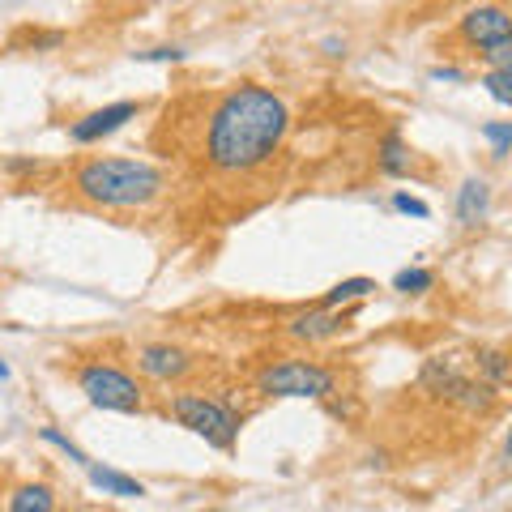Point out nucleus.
Here are the masks:
<instances>
[{
    "instance_id": "nucleus-1",
    "label": "nucleus",
    "mask_w": 512,
    "mask_h": 512,
    "mask_svg": "<svg viewBox=\"0 0 512 512\" xmlns=\"http://www.w3.org/2000/svg\"><path fill=\"white\" fill-rule=\"evenodd\" d=\"M286 128L291 107L282 94L265 86H235L222 94L205 128V163L222 175H248L278 154Z\"/></svg>"
},
{
    "instance_id": "nucleus-2",
    "label": "nucleus",
    "mask_w": 512,
    "mask_h": 512,
    "mask_svg": "<svg viewBox=\"0 0 512 512\" xmlns=\"http://www.w3.org/2000/svg\"><path fill=\"white\" fill-rule=\"evenodd\" d=\"M73 188L103 210H141L163 197L167 175L146 158H90L77 167Z\"/></svg>"
},
{
    "instance_id": "nucleus-3",
    "label": "nucleus",
    "mask_w": 512,
    "mask_h": 512,
    "mask_svg": "<svg viewBox=\"0 0 512 512\" xmlns=\"http://www.w3.org/2000/svg\"><path fill=\"white\" fill-rule=\"evenodd\" d=\"M171 414H175V423L188 427L192 436H201L210 448H218V453H231L239 440V427H244V419H239L227 402L205 397V393H175Z\"/></svg>"
},
{
    "instance_id": "nucleus-4",
    "label": "nucleus",
    "mask_w": 512,
    "mask_h": 512,
    "mask_svg": "<svg viewBox=\"0 0 512 512\" xmlns=\"http://www.w3.org/2000/svg\"><path fill=\"white\" fill-rule=\"evenodd\" d=\"M77 389L86 393L90 406L99 410H111V414H137L146 406V397H141V384L124 372L116 363H86L77 367Z\"/></svg>"
},
{
    "instance_id": "nucleus-5",
    "label": "nucleus",
    "mask_w": 512,
    "mask_h": 512,
    "mask_svg": "<svg viewBox=\"0 0 512 512\" xmlns=\"http://www.w3.org/2000/svg\"><path fill=\"white\" fill-rule=\"evenodd\" d=\"M419 384H423L431 397H444V402H453V406H461V410H483V406L491 402V393H495L491 384L474 380L466 367H461L457 359H448V355L427 359L423 372H419Z\"/></svg>"
},
{
    "instance_id": "nucleus-6",
    "label": "nucleus",
    "mask_w": 512,
    "mask_h": 512,
    "mask_svg": "<svg viewBox=\"0 0 512 512\" xmlns=\"http://www.w3.org/2000/svg\"><path fill=\"white\" fill-rule=\"evenodd\" d=\"M256 393L265 397H329L333 393V372L308 359H282L269 363L256 376Z\"/></svg>"
},
{
    "instance_id": "nucleus-7",
    "label": "nucleus",
    "mask_w": 512,
    "mask_h": 512,
    "mask_svg": "<svg viewBox=\"0 0 512 512\" xmlns=\"http://www.w3.org/2000/svg\"><path fill=\"white\" fill-rule=\"evenodd\" d=\"M457 35L466 39L470 47L478 52H487V47H500L512 39V13L504 5H478V9H466L457 22Z\"/></svg>"
},
{
    "instance_id": "nucleus-8",
    "label": "nucleus",
    "mask_w": 512,
    "mask_h": 512,
    "mask_svg": "<svg viewBox=\"0 0 512 512\" xmlns=\"http://www.w3.org/2000/svg\"><path fill=\"white\" fill-rule=\"evenodd\" d=\"M128 120H137V103H107L99 111H90V116H82L73 128H69V141H77V146H94V141H103L111 133H120V128Z\"/></svg>"
},
{
    "instance_id": "nucleus-9",
    "label": "nucleus",
    "mask_w": 512,
    "mask_h": 512,
    "mask_svg": "<svg viewBox=\"0 0 512 512\" xmlns=\"http://www.w3.org/2000/svg\"><path fill=\"white\" fill-rule=\"evenodd\" d=\"M137 367H141V372H146L150 380L171 384V380L188 376L192 359H188V350L171 346V342H150V346H141V350H137Z\"/></svg>"
},
{
    "instance_id": "nucleus-10",
    "label": "nucleus",
    "mask_w": 512,
    "mask_h": 512,
    "mask_svg": "<svg viewBox=\"0 0 512 512\" xmlns=\"http://www.w3.org/2000/svg\"><path fill=\"white\" fill-rule=\"evenodd\" d=\"M342 329H346V312H338V308H312L286 325V333H291L295 342H329V338H338Z\"/></svg>"
},
{
    "instance_id": "nucleus-11",
    "label": "nucleus",
    "mask_w": 512,
    "mask_h": 512,
    "mask_svg": "<svg viewBox=\"0 0 512 512\" xmlns=\"http://www.w3.org/2000/svg\"><path fill=\"white\" fill-rule=\"evenodd\" d=\"M487 210H491V184L470 175V180L457 188V222L461 227H478V222L487 218Z\"/></svg>"
},
{
    "instance_id": "nucleus-12",
    "label": "nucleus",
    "mask_w": 512,
    "mask_h": 512,
    "mask_svg": "<svg viewBox=\"0 0 512 512\" xmlns=\"http://www.w3.org/2000/svg\"><path fill=\"white\" fill-rule=\"evenodd\" d=\"M86 474H90V483L99 487L103 495H120V500H141L146 495V487L137 483V478H128V474H120V470H107V466H86Z\"/></svg>"
},
{
    "instance_id": "nucleus-13",
    "label": "nucleus",
    "mask_w": 512,
    "mask_h": 512,
    "mask_svg": "<svg viewBox=\"0 0 512 512\" xmlns=\"http://www.w3.org/2000/svg\"><path fill=\"white\" fill-rule=\"evenodd\" d=\"M9 512H56V491L47 483H22L9 491Z\"/></svg>"
},
{
    "instance_id": "nucleus-14",
    "label": "nucleus",
    "mask_w": 512,
    "mask_h": 512,
    "mask_svg": "<svg viewBox=\"0 0 512 512\" xmlns=\"http://www.w3.org/2000/svg\"><path fill=\"white\" fill-rule=\"evenodd\" d=\"M376 163H380L384 175H410L414 154H410V146H406V137H402V133H389V137H384L380 150H376Z\"/></svg>"
},
{
    "instance_id": "nucleus-15",
    "label": "nucleus",
    "mask_w": 512,
    "mask_h": 512,
    "mask_svg": "<svg viewBox=\"0 0 512 512\" xmlns=\"http://www.w3.org/2000/svg\"><path fill=\"white\" fill-rule=\"evenodd\" d=\"M372 291H376L372 278H346V282H338V286H333V291L325 295V303H320V308H346V303L367 299Z\"/></svg>"
},
{
    "instance_id": "nucleus-16",
    "label": "nucleus",
    "mask_w": 512,
    "mask_h": 512,
    "mask_svg": "<svg viewBox=\"0 0 512 512\" xmlns=\"http://www.w3.org/2000/svg\"><path fill=\"white\" fill-rule=\"evenodd\" d=\"M431 286H436V274L423 269V265L402 269V274L393 278V291H402V295H423V291H431Z\"/></svg>"
},
{
    "instance_id": "nucleus-17",
    "label": "nucleus",
    "mask_w": 512,
    "mask_h": 512,
    "mask_svg": "<svg viewBox=\"0 0 512 512\" xmlns=\"http://www.w3.org/2000/svg\"><path fill=\"white\" fill-rule=\"evenodd\" d=\"M478 372H483V384H491V389H500V384L508 380V359L500 355V350H483V355H478Z\"/></svg>"
},
{
    "instance_id": "nucleus-18",
    "label": "nucleus",
    "mask_w": 512,
    "mask_h": 512,
    "mask_svg": "<svg viewBox=\"0 0 512 512\" xmlns=\"http://www.w3.org/2000/svg\"><path fill=\"white\" fill-rule=\"evenodd\" d=\"M478 86H483L495 103L512 107V73H504V69H487V73H483V82H478Z\"/></svg>"
},
{
    "instance_id": "nucleus-19",
    "label": "nucleus",
    "mask_w": 512,
    "mask_h": 512,
    "mask_svg": "<svg viewBox=\"0 0 512 512\" xmlns=\"http://www.w3.org/2000/svg\"><path fill=\"white\" fill-rule=\"evenodd\" d=\"M39 440H43V444H52V448H60V453H64V457H69V461H73V466H82V470L90 466V457H86V453H82V448H77V444H73L69 436H60V431H56V427H43V431H39Z\"/></svg>"
},
{
    "instance_id": "nucleus-20",
    "label": "nucleus",
    "mask_w": 512,
    "mask_h": 512,
    "mask_svg": "<svg viewBox=\"0 0 512 512\" xmlns=\"http://www.w3.org/2000/svg\"><path fill=\"white\" fill-rule=\"evenodd\" d=\"M483 137L491 141V154H495V158L512 154V120H491V124H483Z\"/></svg>"
},
{
    "instance_id": "nucleus-21",
    "label": "nucleus",
    "mask_w": 512,
    "mask_h": 512,
    "mask_svg": "<svg viewBox=\"0 0 512 512\" xmlns=\"http://www.w3.org/2000/svg\"><path fill=\"white\" fill-rule=\"evenodd\" d=\"M393 210L397 214H410V218H431V205L410 197V192H393Z\"/></svg>"
},
{
    "instance_id": "nucleus-22",
    "label": "nucleus",
    "mask_w": 512,
    "mask_h": 512,
    "mask_svg": "<svg viewBox=\"0 0 512 512\" xmlns=\"http://www.w3.org/2000/svg\"><path fill=\"white\" fill-rule=\"evenodd\" d=\"M137 60H150V64H180L188 52H184V47H150V52H133Z\"/></svg>"
},
{
    "instance_id": "nucleus-23",
    "label": "nucleus",
    "mask_w": 512,
    "mask_h": 512,
    "mask_svg": "<svg viewBox=\"0 0 512 512\" xmlns=\"http://www.w3.org/2000/svg\"><path fill=\"white\" fill-rule=\"evenodd\" d=\"M483 60L491 64V69H504V73H512V39H508V43H500V47H487Z\"/></svg>"
},
{
    "instance_id": "nucleus-24",
    "label": "nucleus",
    "mask_w": 512,
    "mask_h": 512,
    "mask_svg": "<svg viewBox=\"0 0 512 512\" xmlns=\"http://www.w3.org/2000/svg\"><path fill=\"white\" fill-rule=\"evenodd\" d=\"M431 77H436V82H461L457 69H431Z\"/></svg>"
},
{
    "instance_id": "nucleus-25",
    "label": "nucleus",
    "mask_w": 512,
    "mask_h": 512,
    "mask_svg": "<svg viewBox=\"0 0 512 512\" xmlns=\"http://www.w3.org/2000/svg\"><path fill=\"white\" fill-rule=\"evenodd\" d=\"M320 47H325V56H342V52H346V43H342V39H325Z\"/></svg>"
},
{
    "instance_id": "nucleus-26",
    "label": "nucleus",
    "mask_w": 512,
    "mask_h": 512,
    "mask_svg": "<svg viewBox=\"0 0 512 512\" xmlns=\"http://www.w3.org/2000/svg\"><path fill=\"white\" fill-rule=\"evenodd\" d=\"M9 376H13V372H9V363H5V359H0V380H9Z\"/></svg>"
},
{
    "instance_id": "nucleus-27",
    "label": "nucleus",
    "mask_w": 512,
    "mask_h": 512,
    "mask_svg": "<svg viewBox=\"0 0 512 512\" xmlns=\"http://www.w3.org/2000/svg\"><path fill=\"white\" fill-rule=\"evenodd\" d=\"M504 453L512 457V431H508V440H504Z\"/></svg>"
}]
</instances>
